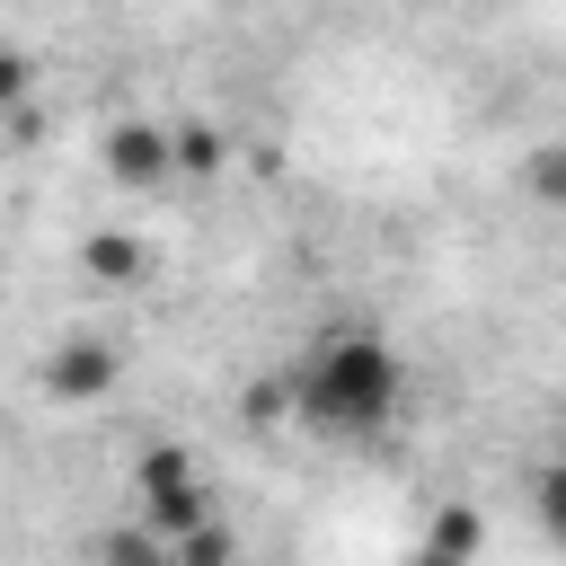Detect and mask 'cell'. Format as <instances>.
<instances>
[{
  "instance_id": "cell-11",
  "label": "cell",
  "mask_w": 566,
  "mask_h": 566,
  "mask_svg": "<svg viewBox=\"0 0 566 566\" xmlns=\"http://www.w3.org/2000/svg\"><path fill=\"white\" fill-rule=\"evenodd\" d=\"M168 142H177V168H221V133L186 124V133H168Z\"/></svg>"
},
{
  "instance_id": "cell-3",
  "label": "cell",
  "mask_w": 566,
  "mask_h": 566,
  "mask_svg": "<svg viewBox=\"0 0 566 566\" xmlns=\"http://www.w3.org/2000/svg\"><path fill=\"white\" fill-rule=\"evenodd\" d=\"M115 354L97 345V336H71V345H53V363H44V389L53 398H71V407H88V398H106L115 389Z\"/></svg>"
},
{
  "instance_id": "cell-6",
  "label": "cell",
  "mask_w": 566,
  "mask_h": 566,
  "mask_svg": "<svg viewBox=\"0 0 566 566\" xmlns=\"http://www.w3.org/2000/svg\"><path fill=\"white\" fill-rule=\"evenodd\" d=\"M80 256H88V274H97V283H142V274H150V248H142L133 230H97Z\"/></svg>"
},
{
  "instance_id": "cell-9",
  "label": "cell",
  "mask_w": 566,
  "mask_h": 566,
  "mask_svg": "<svg viewBox=\"0 0 566 566\" xmlns=\"http://www.w3.org/2000/svg\"><path fill=\"white\" fill-rule=\"evenodd\" d=\"M522 186H531L539 203H566V142H539L531 168H522Z\"/></svg>"
},
{
  "instance_id": "cell-12",
  "label": "cell",
  "mask_w": 566,
  "mask_h": 566,
  "mask_svg": "<svg viewBox=\"0 0 566 566\" xmlns=\"http://www.w3.org/2000/svg\"><path fill=\"white\" fill-rule=\"evenodd\" d=\"M18 88H27V62H18V53H9V44H0V106H9V97H18Z\"/></svg>"
},
{
  "instance_id": "cell-2",
  "label": "cell",
  "mask_w": 566,
  "mask_h": 566,
  "mask_svg": "<svg viewBox=\"0 0 566 566\" xmlns=\"http://www.w3.org/2000/svg\"><path fill=\"white\" fill-rule=\"evenodd\" d=\"M133 495H142V522H150L159 539H186L195 522H212V486L195 478V460H186L177 442H150V451L133 460Z\"/></svg>"
},
{
  "instance_id": "cell-1",
  "label": "cell",
  "mask_w": 566,
  "mask_h": 566,
  "mask_svg": "<svg viewBox=\"0 0 566 566\" xmlns=\"http://www.w3.org/2000/svg\"><path fill=\"white\" fill-rule=\"evenodd\" d=\"M283 407L318 433H389V416L407 407V363L389 336L336 327L301 354V371L283 380Z\"/></svg>"
},
{
  "instance_id": "cell-8",
  "label": "cell",
  "mask_w": 566,
  "mask_h": 566,
  "mask_svg": "<svg viewBox=\"0 0 566 566\" xmlns=\"http://www.w3.org/2000/svg\"><path fill=\"white\" fill-rule=\"evenodd\" d=\"M168 557H177V566H230V557H239V531L212 513V522H195L186 539H168Z\"/></svg>"
},
{
  "instance_id": "cell-5",
  "label": "cell",
  "mask_w": 566,
  "mask_h": 566,
  "mask_svg": "<svg viewBox=\"0 0 566 566\" xmlns=\"http://www.w3.org/2000/svg\"><path fill=\"white\" fill-rule=\"evenodd\" d=\"M469 557H478V504H442V513L424 522L416 566H469Z\"/></svg>"
},
{
  "instance_id": "cell-10",
  "label": "cell",
  "mask_w": 566,
  "mask_h": 566,
  "mask_svg": "<svg viewBox=\"0 0 566 566\" xmlns=\"http://www.w3.org/2000/svg\"><path fill=\"white\" fill-rule=\"evenodd\" d=\"M539 531H548V539H566V460H557V469H539Z\"/></svg>"
},
{
  "instance_id": "cell-7",
  "label": "cell",
  "mask_w": 566,
  "mask_h": 566,
  "mask_svg": "<svg viewBox=\"0 0 566 566\" xmlns=\"http://www.w3.org/2000/svg\"><path fill=\"white\" fill-rule=\"evenodd\" d=\"M97 566H177V557H168V539L150 522H124V531L97 539Z\"/></svg>"
},
{
  "instance_id": "cell-4",
  "label": "cell",
  "mask_w": 566,
  "mask_h": 566,
  "mask_svg": "<svg viewBox=\"0 0 566 566\" xmlns=\"http://www.w3.org/2000/svg\"><path fill=\"white\" fill-rule=\"evenodd\" d=\"M168 168H177V142L159 124H115L106 133V177L115 186H159Z\"/></svg>"
}]
</instances>
